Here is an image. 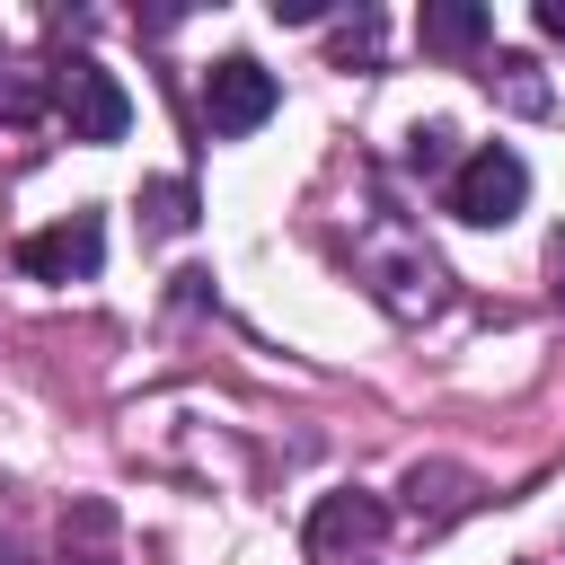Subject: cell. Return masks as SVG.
I'll list each match as a JSON object with an SVG mask.
<instances>
[{"mask_svg":"<svg viewBox=\"0 0 565 565\" xmlns=\"http://www.w3.org/2000/svg\"><path fill=\"white\" fill-rule=\"evenodd\" d=\"M521 203H530V159L512 141H486L450 168V212L468 230H503V221H521Z\"/></svg>","mask_w":565,"mask_h":565,"instance_id":"cell-1","label":"cell"},{"mask_svg":"<svg viewBox=\"0 0 565 565\" xmlns=\"http://www.w3.org/2000/svg\"><path fill=\"white\" fill-rule=\"evenodd\" d=\"M53 115H62V132L88 141V150H106V141L132 132V97H124V79H115L106 62H88V53L53 71Z\"/></svg>","mask_w":565,"mask_h":565,"instance_id":"cell-2","label":"cell"},{"mask_svg":"<svg viewBox=\"0 0 565 565\" xmlns=\"http://www.w3.org/2000/svg\"><path fill=\"white\" fill-rule=\"evenodd\" d=\"M274 106H282V79H274L256 53H230V62H212V71H203V115H212V132H221V141L256 132Z\"/></svg>","mask_w":565,"mask_h":565,"instance_id":"cell-3","label":"cell"},{"mask_svg":"<svg viewBox=\"0 0 565 565\" xmlns=\"http://www.w3.org/2000/svg\"><path fill=\"white\" fill-rule=\"evenodd\" d=\"M380 530H388V503L362 494V486H335V494H318V512H309V556H318V565H353V556L380 547Z\"/></svg>","mask_w":565,"mask_h":565,"instance_id":"cell-4","label":"cell"},{"mask_svg":"<svg viewBox=\"0 0 565 565\" xmlns=\"http://www.w3.org/2000/svg\"><path fill=\"white\" fill-rule=\"evenodd\" d=\"M18 265H26L35 282H88V274L106 265V221H97V212H71V221H53V230H26V238H18Z\"/></svg>","mask_w":565,"mask_h":565,"instance_id":"cell-5","label":"cell"},{"mask_svg":"<svg viewBox=\"0 0 565 565\" xmlns=\"http://www.w3.org/2000/svg\"><path fill=\"white\" fill-rule=\"evenodd\" d=\"M415 35H424V53H441V62H468V53H486V35H494V18H486L477 0H424V18H415Z\"/></svg>","mask_w":565,"mask_h":565,"instance_id":"cell-6","label":"cell"},{"mask_svg":"<svg viewBox=\"0 0 565 565\" xmlns=\"http://www.w3.org/2000/svg\"><path fill=\"white\" fill-rule=\"evenodd\" d=\"M468 494H477V477H468V468H450V459H415V468H406V512H415L424 530L459 521V512H468Z\"/></svg>","mask_w":565,"mask_h":565,"instance_id":"cell-7","label":"cell"},{"mask_svg":"<svg viewBox=\"0 0 565 565\" xmlns=\"http://www.w3.org/2000/svg\"><path fill=\"white\" fill-rule=\"evenodd\" d=\"M486 88H494V106H512V115H547V79H539L530 53H494V62H486Z\"/></svg>","mask_w":565,"mask_h":565,"instance_id":"cell-8","label":"cell"},{"mask_svg":"<svg viewBox=\"0 0 565 565\" xmlns=\"http://www.w3.org/2000/svg\"><path fill=\"white\" fill-rule=\"evenodd\" d=\"M53 106V71L35 62H0V124H35Z\"/></svg>","mask_w":565,"mask_h":565,"instance_id":"cell-9","label":"cell"},{"mask_svg":"<svg viewBox=\"0 0 565 565\" xmlns=\"http://www.w3.org/2000/svg\"><path fill=\"white\" fill-rule=\"evenodd\" d=\"M141 230H150V238H177V230H194V194H185L177 177H150V185H141Z\"/></svg>","mask_w":565,"mask_h":565,"instance_id":"cell-10","label":"cell"},{"mask_svg":"<svg viewBox=\"0 0 565 565\" xmlns=\"http://www.w3.org/2000/svg\"><path fill=\"white\" fill-rule=\"evenodd\" d=\"M406 159H415V168H450V124H424V132L406 141Z\"/></svg>","mask_w":565,"mask_h":565,"instance_id":"cell-11","label":"cell"},{"mask_svg":"<svg viewBox=\"0 0 565 565\" xmlns=\"http://www.w3.org/2000/svg\"><path fill=\"white\" fill-rule=\"evenodd\" d=\"M371 44H380V18H371V9H362L353 26H335V53H344V62H353V53H371Z\"/></svg>","mask_w":565,"mask_h":565,"instance_id":"cell-12","label":"cell"},{"mask_svg":"<svg viewBox=\"0 0 565 565\" xmlns=\"http://www.w3.org/2000/svg\"><path fill=\"white\" fill-rule=\"evenodd\" d=\"M274 18H282V26H318L327 9H318V0H274Z\"/></svg>","mask_w":565,"mask_h":565,"instance_id":"cell-13","label":"cell"},{"mask_svg":"<svg viewBox=\"0 0 565 565\" xmlns=\"http://www.w3.org/2000/svg\"><path fill=\"white\" fill-rule=\"evenodd\" d=\"M539 26H547V35H565V0H539Z\"/></svg>","mask_w":565,"mask_h":565,"instance_id":"cell-14","label":"cell"},{"mask_svg":"<svg viewBox=\"0 0 565 565\" xmlns=\"http://www.w3.org/2000/svg\"><path fill=\"white\" fill-rule=\"evenodd\" d=\"M547 274H556V291H565V230L547 238Z\"/></svg>","mask_w":565,"mask_h":565,"instance_id":"cell-15","label":"cell"}]
</instances>
